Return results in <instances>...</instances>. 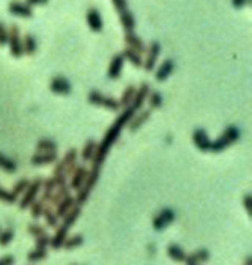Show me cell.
<instances>
[{
    "instance_id": "obj_1",
    "label": "cell",
    "mask_w": 252,
    "mask_h": 265,
    "mask_svg": "<svg viewBox=\"0 0 252 265\" xmlns=\"http://www.w3.org/2000/svg\"><path fill=\"white\" fill-rule=\"evenodd\" d=\"M136 114V109L134 107H125L123 110V114L120 115L115 121H114V125L107 129L106 132V136L104 139L101 141V144H98L96 146V152H95V157L92 160V171H100L101 172V166L107 157V153L109 150H111V147L115 144V141L118 139L120 136V131L123 129V126H126L129 123V120L133 118V115Z\"/></svg>"
},
{
    "instance_id": "obj_2",
    "label": "cell",
    "mask_w": 252,
    "mask_h": 265,
    "mask_svg": "<svg viewBox=\"0 0 252 265\" xmlns=\"http://www.w3.org/2000/svg\"><path fill=\"white\" fill-rule=\"evenodd\" d=\"M238 139H239V129L236 126H227L221 135V138H219L217 141H214V142H211L210 150L214 152V153H219V152L225 150L227 147H230Z\"/></svg>"
},
{
    "instance_id": "obj_3",
    "label": "cell",
    "mask_w": 252,
    "mask_h": 265,
    "mask_svg": "<svg viewBox=\"0 0 252 265\" xmlns=\"http://www.w3.org/2000/svg\"><path fill=\"white\" fill-rule=\"evenodd\" d=\"M8 46H10V54L13 55V57L19 59L21 55L24 54L23 51V37H21V30L16 24H12L8 30Z\"/></svg>"
},
{
    "instance_id": "obj_4",
    "label": "cell",
    "mask_w": 252,
    "mask_h": 265,
    "mask_svg": "<svg viewBox=\"0 0 252 265\" xmlns=\"http://www.w3.org/2000/svg\"><path fill=\"white\" fill-rule=\"evenodd\" d=\"M41 185H43V179H40V177H38V179H35L34 182H30L29 188L23 193V194H24L23 199L19 201V208H21V210L29 208L30 204L35 201L37 196H38V193H40V190H41Z\"/></svg>"
},
{
    "instance_id": "obj_5",
    "label": "cell",
    "mask_w": 252,
    "mask_h": 265,
    "mask_svg": "<svg viewBox=\"0 0 252 265\" xmlns=\"http://www.w3.org/2000/svg\"><path fill=\"white\" fill-rule=\"evenodd\" d=\"M89 103L95 104V106H101L106 107L109 110H118L120 109V103L118 99L111 98V96H104L100 92H90L89 93Z\"/></svg>"
},
{
    "instance_id": "obj_6",
    "label": "cell",
    "mask_w": 252,
    "mask_h": 265,
    "mask_svg": "<svg viewBox=\"0 0 252 265\" xmlns=\"http://www.w3.org/2000/svg\"><path fill=\"white\" fill-rule=\"evenodd\" d=\"M175 219V213L172 208H162L161 212L153 218V227H155L156 230H162L166 229L169 224L173 223Z\"/></svg>"
},
{
    "instance_id": "obj_7",
    "label": "cell",
    "mask_w": 252,
    "mask_h": 265,
    "mask_svg": "<svg viewBox=\"0 0 252 265\" xmlns=\"http://www.w3.org/2000/svg\"><path fill=\"white\" fill-rule=\"evenodd\" d=\"M147 59L144 60V70L145 71H151L153 68H155V65H156V60L159 57V52H161V44L158 41H153L150 44V48H147Z\"/></svg>"
},
{
    "instance_id": "obj_8",
    "label": "cell",
    "mask_w": 252,
    "mask_h": 265,
    "mask_svg": "<svg viewBox=\"0 0 252 265\" xmlns=\"http://www.w3.org/2000/svg\"><path fill=\"white\" fill-rule=\"evenodd\" d=\"M8 13L13 15V16L30 19L32 16H34V10H32L30 5L23 4V2H10L8 4Z\"/></svg>"
},
{
    "instance_id": "obj_9",
    "label": "cell",
    "mask_w": 252,
    "mask_h": 265,
    "mask_svg": "<svg viewBox=\"0 0 252 265\" xmlns=\"http://www.w3.org/2000/svg\"><path fill=\"white\" fill-rule=\"evenodd\" d=\"M125 43H126V48L134 49L139 54H144L147 51L144 40H142L140 37H137L134 32H125Z\"/></svg>"
},
{
    "instance_id": "obj_10",
    "label": "cell",
    "mask_w": 252,
    "mask_h": 265,
    "mask_svg": "<svg viewBox=\"0 0 252 265\" xmlns=\"http://www.w3.org/2000/svg\"><path fill=\"white\" fill-rule=\"evenodd\" d=\"M57 161H59V157L56 152H38L30 160V163L34 166H46V164H52Z\"/></svg>"
},
{
    "instance_id": "obj_11",
    "label": "cell",
    "mask_w": 252,
    "mask_h": 265,
    "mask_svg": "<svg viewBox=\"0 0 252 265\" xmlns=\"http://www.w3.org/2000/svg\"><path fill=\"white\" fill-rule=\"evenodd\" d=\"M87 174H89V169L85 168V166H78L76 171L73 172V175L70 177L71 182H70V190H76L78 191L79 188L84 185L85 179H87Z\"/></svg>"
},
{
    "instance_id": "obj_12",
    "label": "cell",
    "mask_w": 252,
    "mask_h": 265,
    "mask_svg": "<svg viewBox=\"0 0 252 265\" xmlns=\"http://www.w3.org/2000/svg\"><path fill=\"white\" fill-rule=\"evenodd\" d=\"M76 161H78V150H76V149H70L67 153H65V157H63L65 175H67V179H68V177H71L73 172L76 171V168H78Z\"/></svg>"
},
{
    "instance_id": "obj_13",
    "label": "cell",
    "mask_w": 252,
    "mask_h": 265,
    "mask_svg": "<svg viewBox=\"0 0 252 265\" xmlns=\"http://www.w3.org/2000/svg\"><path fill=\"white\" fill-rule=\"evenodd\" d=\"M192 141L195 144V147L202 150V152H210V147H211V141L208 138V135L205 132V129H195L194 135H192Z\"/></svg>"
},
{
    "instance_id": "obj_14",
    "label": "cell",
    "mask_w": 252,
    "mask_h": 265,
    "mask_svg": "<svg viewBox=\"0 0 252 265\" xmlns=\"http://www.w3.org/2000/svg\"><path fill=\"white\" fill-rule=\"evenodd\" d=\"M49 88L54 93H59V95H68L71 93V84L65 79V77L59 76V77H54L49 84Z\"/></svg>"
},
{
    "instance_id": "obj_15",
    "label": "cell",
    "mask_w": 252,
    "mask_h": 265,
    "mask_svg": "<svg viewBox=\"0 0 252 265\" xmlns=\"http://www.w3.org/2000/svg\"><path fill=\"white\" fill-rule=\"evenodd\" d=\"M87 24H89V27L93 30V32H101L103 30V18H101V13L95 8H90L89 11H87Z\"/></svg>"
},
{
    "instance_id": "obj_16",
    "label": "cell",
    "mask_w": 252,
    "mask_h": 265,
    "mask_svg": "<svg viewBox=\"0 0 252 265\" xmlns=\"http://www.w3.org/2000/svg\"><path fill=\"white\" fill-rule=\"evenodd\" d=\"M123 62H125V59H123L122 54H117V55H114V57H112L111 65H109V71H107V74H109L111 79H118V77L122 76Z\"/></svg>"
},
{
    "instance_id": "obj_17",
    "label": "cell",
    "mask_w": 252,
    "mask_h": 265,
    "mask_svg": "<svg viewBox=\"0 0 252 265\" xmlns=\"http://www.w3.org/2000/svg\"><path fill=\"white\" fill-rule=\"evenodd\" d=\"M208 260H210V251L205 248L197 249L192 254H189V256L184 257V263H188V265H197V263H203Z\"/></svg>"
},
{
    "instance_id": "obj_18",
    "label": "cell",
    "mask_w": 252,
    "mask_h": 265,
    "mask_svg": "<svg viewBox=\"0 0 252 265\" xmlns=\"http://www.w3.org/2000/svg\"><path fill=\"white\" fill-rule=\"evenodd\" d=\"M148 93H150V85H148L147 82H144V84L139 87V90H136V95H134V98H133V103H131L129 106L134 107L136 110L140 109L142 106H144Z\"/></svg>"
},
{
    "instance_id": "obj_19",
    "label": "cell",
    "mask_w": 252,
    "mask_h": 265,
    "mask_svg": "<svg viewBox=\"0 0 252 265\" xmlns=\"http://www.w3.org/2000/svg\"><path fill=\"white\" fill-rule=\"evenodd\" d=\"M74 205H76V197L71 196V194L65 196L62 201L56 205V215H57L59 218H63Z\"/></svg>"
},
{
    "instance_id": "obj_20",
    "label": "cell",
    "mask_w": 252,
    "mask_h": 265,
    "mask_svg": "<svg viewBox=\"0 0 252 265\" xmlns=\"http://www.w3.org/2000/svg\"><path fill=\"white\" fill-rule=\"evenodd\" d=\"M175 70V63L173 60L167 59V60H164L161 65H159V68L156 70V81L158 82H164L167 79V77L173 73Z\"/></svg>"
},
{
    "instance_id": "obj_21",
    "label": "cell",
    "mask_w": 252,
    "mask_h": 265,
    "mask_svg": "<svg viewBox=\"0 0 252 265\" xmlns=\"http://www.w3.org/2000/svg\"><path fill=\"white\" fill-rule=\"evenodd\" d=\"M68 227L65 226V224H62L60 227L57 226V232H56V235L54 237H51V246L54 248V249H60L62 246H63V241H65V238L68 237Z\"/></svg>"
},
{
    "instance_id": "obj_22",
    "label": "cell",
    "mask_w": 252,
    "mask_h": 265,
    "mask_svg": "<svg viewBox=\"0 0 252 265\" xmlns=\"http://www.w3.org/2000/svg\"><path fill=\"white\" fill-rule=\"evenodd\" d=\"M118 15H120V24H122L125 32H134V27H136L134 15L128 10L122 11V13H118Z\"/></svg>"
},
{
    "instance_id": "obj_23",
    "label": "cell",
    "mask_w": 252,
    "mask_h": 265,
    "mask_svg": "<svg viewBox=\"0 0 252 265\" xmlns=\"http://www.w3.org/2000/svg\"><path fill=\"white\" fill-rule=\"evenodd\" d=\"M150 115H151V112H150V110H142V112L139 114V115H133V118H131L129 120V129L131 131H137L142 125H144L145 123V121L150 118Z\"/></svg>"
},
{
    "instance_id": "obj_24",
    "label": "cell",
    "mask_w": 252,
    "mask_h": 265,
    "mask_svg": "<svg viewBox=\"0 0 252 265\" xmlns=\"http://www.w3.org/2000/svg\"><path fill=\"white\" fill-rule=\"evenodd\" d=\"M123 55V59H126L131 65L136 66V68H140L142 65H144V60H142L140 57V54L134 49H131V48H125V51L122 52Z\"/></svg>"
},
{
    "instance_id": "obj_25",
    "label": "cell",
    "mask_w": 252,
    "mask_h": 265,
    "mask_svg": "<svg viewBox=\"0 0 252 265\" xmlns=\"http://www.w3.org/2000/svg\"><path fill=\"white\" fill-rule=\"evenodd\" d=\"M41 188H43V196H41V201L45 202V204H49L51 197H52V193L56 191L57 185H56V182H54L52 177H51V179H48V180L43 182Z\"/></svg>"
},
{
    "instance_id": "obj_26",
    "label": "cell",
    "mask_w": 252,
    "mask_h": 265,
    "mask_svg": "<svg viewBox=\"0 0 252 265\" xmlns=\"http://www.w3.org/2000/svg\"><path fill=\"white\" fill-rule=\"evenodd\" d=\"M81 212H82L81 205H78V204H76V205H74V207L70 210V212H68L67 215L63 216V224L67 226L68 229H71V227L74 226V223H76V221H78V218L81 216Z\"/></svg>"
},
{
    "instance_id": "obj_27",
    "label": "cell",
    "mask_w": 252,
    "mask_h": 265,
    "mask_svg": "<svg viewBox=\"0 0 252 265\" xmlns=\"http://www.w3.org/2000/svg\"><path fill=\"white\" fill-rule=\"evenodd\" d=\"M38 49V43H37V38L34 35H30V33H27V35L23 38V51L24 54H29V55H34Z\"/></svg>"
},
{
    "instance_id": "obj_28",
    "label": "cell",
    "mask_w": 252,
    "mask_h": 265,
    "mask_svg": "<svg viewBox=\"0 0 252 265\" xmlns=\"http://www.w3.org/2000/svg\"><path fill=\"white\" fill-rule=\"evenodd\" d=\"M136 90L137 88L134 87V85H128L125 90H123V95H122V98L118 99V103H120V107H128L131 103H133V98H134V95H136Z\"/></svg>"
},
{
    "instance_id": "obj_29",
    "label": "cell",
    "mask_w": 252,
    "mask_h": 265,
    "mask_svg": "<svg viewBox=\"0 0 252 265\" xmlns=\"http://www.w3.org/2000/svg\"><path fill=\"white\" fill-rule=\"evenodd\" d=\"M54 182H56L57 186H63L67 185V175H65V164L63 161H59L56 169H54V175H52Z\"/></svg>"
},
{
    "instance_id": "obj_30",
    "label": "cell",
    "mask_w": 252,
    "mask_h": 265,
    "mask_svg": "<svg viewBox=\"0 0 252 265\" xmlns=\"http://www.w3.org/2000/svg\"><path fill=\"white\" fill-rule=\"evenodd\" d=\"M70 194V186H67V185H63V186H57L56 188V191L52 193V197H51V201H49V205H54L56 207L62 199L65 197V196H68Z\"/></svg>"
},
{
    "instance_id": "obj_31",
    "label": "cell",
    "mask_w": 252,
    "mask_h": 265,
    "mask_svg": "<svg viewBox=\"0 0 252 265\" xmlns=\"http://www.w3.org/2000/svg\"><path fill=\"white\" fill-rule=\"evenodd\" d=\"M48 257V249L46 248H37L35 249H32L29 254H27V259L29 262L32 263H35V262H40V260H45Z\"/></svg>"
},
{
    "instance_id": "obj_32",
    "label": "cell",
    "mask_w": 252,
    "mask_h": 265,
    "mask_svg": "<svg viewBox=\"0 0 252 265\" xmlns=\"http://www.w3.org/2000/svg\"><path fill=\"white\" fill-rule=\"evenodd\" d=\"M84 243V237L81 234H74L71 237H67L63 241V246L62 248H67V249H74V248H79L82 246Z\"/></svg>"
},
{
    "instance_id": "obj_33",
    "label": "cell",
    "mask_w": 252,
    "mask_h": 265,
    "mask_svg": "<svg viewBox=\"0 0 252 265\" xmlns=\"http://www.w3.org/2000/svg\"><path fill=\"white\" fill-rule=\"evenodd\" d=\"M96 146L98 144L92 139H89L85 142V146H84V150H82V160L84 161H92L93 157H95V152H96Z\"/></svg>"
},
{
    "instance_id": "obj_34",
    "label": "cell",
    "mask_w": 252,
    "mask_h": 265,
    "mask_svg": "<svg viewBox=\"0 0 252 265\" xmlns=\"http://www.w3.org/2000/svg\"><path fill=\"white\" fill-rule=\"evenodd\" d=\"M30 215L32 218H35L38 219L40 216H43V212H45V208H46V204L41 201V199H35L34 202L30 204Z\"/></svg>"
},
{
    "instance_id": "obj_35",
    "label": "cell",
    "mask_w": 252,
    "mask_h": 265,
    "mask_svg": "<svg viewBox=\"0 0 252 265\" xmlns=\"http://www.w3.org/2000/svg\"><path fill=\"white\" fill-rule=\"evenodd\" d=\"M167 254H169V257L175 262H184V257H186L184 251L178 245H169Z\"/></svg>"
},
{
    "instance_id": "obj_36",
    "label": "cell",
    "mask_w": 252,
    "mask_h": 265,
    "mask_svg": "<svg viewBox=\"0 0 252 265\" xmlns=\"http://www.w3.org/2000/svg\"><path fill=\"white\" fill-rule=\"evenodd\" d=\"M0 168H2L8 174H15L16 169H18V166H16V163L12 158L5 157L4 153H0Z\"/></svg>"
},
{
    "instance_id": "obj_37",
    "label": "cell",
    "mask_w": 252,
    "mask_h": 265,
    "mask_svg": "<svg viewBox=\"0 0 252 265\" xmlns=\"http://www.w3.org/2000/svg\"><path fill=\"white\" fill-rule=\"evenodd\" d=\"M57 142L52 139H40L37 144L38 152H56L57 150Z\"/></svg>"
},
{
    "instance_id": "obj_38",
    "label": "cell",
    "mask_w": 252,
    "mask_h": 265,
    "mask_svg": "<svg viewBox=\"0 0 252 265\" xmlns=\"http://www.w3.org/2000/svg\"><path fill=\"white\" fill-rule=\"evenodd\" d=\"M43 216L46 219V224L49 227H57L59 226V216L56 215V212H52L51 207H46L45 212H43Z\"/></svg>"
},
{
    "instance_id": "obj_39",
    "label": "cell",
    "mask_w": 252,
    "mask_h": 265,
    "mask_svg": "<svg viewBox=\"0 0 252 265\" xmlns=\"http://www.w3.org/2000/svg\"><path fill=\"white\" fill-rule=\"evenodd\" d=\"M15 238V230L13 229H5L0 230V246H8Z\"/></svg>"
},
{
    "instance_id": "obj_40",
    "label": "cell",
    "mask_w": 252,
    "mask_h": 265,
    "mask_svg": "<svg viewBox=\"0 0 252 265\" xmlns=\"http://www.w3.org/2000/svg\"><path fill=\"white\" fill-rule=\"evenodd\" d=\"M147 98H148L150 107H153V109H159V107L162 106V96H161L159 92H151V90H150V93H148Z\"/></svg>"
},
{
    "instance_id": "obj_41",
    "label": "cell",
    "mask_w": 252,
    "mask_h": 265,
    "mask_svg": "<svg viewBox=\"0 0 252 265\" xmlns=\"http://www.w3.org/2000/svg\"><path fill=\"white\" fill-rule=\"evenodd\" d=\"M0 201L5 202V204H15L18 202V196L12 191H5L4 188H0Z\"/></svg>"
},
{
    "instance_id": "obj_42",
    "label": "cell",
    "mask_w": 252,
    "mask_h": 265,
    "mask_svg": "<svg viewBox=\"0 0 252 265\" xmlns=\"http://www.w3.org/2000/svg\"><path fill=\"white\" fill-rule=\"evenodd\" d=\"M29 234H30L32 237H40V235L48 234V232H46V227H43V226L34 223V224H30V226H29Z\"/></svg>"
},
{
    "instance_id": "obj_43",
    "label": "cell",
    "mask_w": 252,
    "mask_h": 265,
    "mask_svg": "<svg viewBox=\"0 0 252 265\" xmlns=\"http://www.w3.org/2000/svg\"><path fill=\"white\" fill-rule=\"evenodd\" d=\"M29 185H30V182H29L27 179H23V180L16 182V185H15V188H13V193H15L16 196L23 194V193L27 190V188H29Z\"/></svg>"
},
{
    "instance_id": "obj_44",
    "label": "cell",
    "mask_w": 252,
    "mask_h": 265,
    "mask_svg": "<svg viewBox=\"0 0 252 265\" xmlns=\"http://www.w3.org/2000/svg\"><path fill=\"white\" fill-rule=\"evenodd\" d=\"M51 245V237L48 234L35 237V246L37 248H48Z\"/></svg>"
},
{
    "instance_id": "obj_45",
    "label": "cell",
    "mask_w": 252,
    "mask_h": 265,
    "mask_svg": "<svg viewBox=\"0 0 252 265\" xmlns=\"http://www.w3.org/2000/svg\"><path fill=\"white\" fill-rule=\"evenodd\" d=\"M8 43V29L5 27V24L0 21V46H5Z\"/></svg>"
},
{
    "instance_id": "obj_46",
    "label": "cell",
    "mask_w": 252,
    "mask_h": 265,
    "mask_svg": "<svg viewBox=\"0 0 252 265\" xmlns=\"http://www.w3.org/2000/svg\"><path fill=\"white\" fill-rule=\"evenodd\" d=\"M112 5L118 13H122V11L128 10V0H112Z\"/></svg>"
},
{
    "instance_id": "obj_47",
    "label": "cell",
    "mask_w": 252,
    "mask_h": 265,
    "mask_svg": "<svg viewBox=\"0 0 252 265\" xmlns=\"http://www.w3.org/2000/svg\"><path fill=\"white\" fill-rule=\"evenodd\" d=\"M243 204H244V208H246L247 215H252V196H250V194H246V196H244Z\"/></svg>"
},
{
    "instance_id": "obj_48",
    "label": "cell",
    "mask_w": 252,
    "mask_h": 265,
    "mask_svg": "<svg viewBox=\"0 0 252 265\" xmlns=\"http://www.w3.org/2000/svg\"><path fill=\"white\" fill-rule=\"evenodd\" d=\"M16 262V259L13 256H4L0 259V265H13Z\"/></svg>"
},
{
    "instance_id": "obj_49",
    "label": "cell",
    "mask_w": 252,
    "mask_h": 265,
    "mask_svg": "<svg viewBox=\"0 0 252 265\" xmlns=\"http://www.w3.org/2000/svg\"><path fill=\"white\" fill-rule=\"evenodd\" d=\"M250 2V0H232V5L236 8V10H239V8H243V7H246L247 4Z\"/></svg>"
},
{
    "instance_id": "obj_50",
    "label": "cell",
    "mask_w": 252,
    "mask_h": 265,
    "mask_svg": "<svg viewBox=\"0 0 252 265\" xmlns=\"http://www.w3.org/2000/svg\"><path fill=\"white\" fill-rule=\"evenodd\" d=\"M49 0H26V4L30 7H35V5H46Z\"/></svg>"
},
{
    "instance_id": "obj_51",
    "label": "cell",
    "mask_w": 252,
    "mask_h": 265,
    "mask_svg": "<svg viewBox=\"0 0 252 265\" xmlns=\"http://www.w3.org/2000/svg\"><path fill=\"white\" fill-rule=\"evenodd\" d=\"M244 263L250 265V263H252V257H250V256H247V257H246V260H244Z\"/></svg>"
}]
</instances>
